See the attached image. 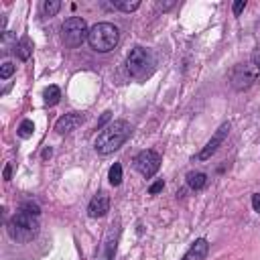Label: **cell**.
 Segmentation results:
<instances>
[{"mask_svg":"<svg viewBox=\"0 0 260 260\" xmlns=\"http://www.w3.org/2000/svg\"><path fill=\"white\" fill-rule=\"evenodd\" d=\"M130 134H132V124L130 122H126V120H114L112 124H108L100 132V136L95 138L93 148L100 154H110V152L118 150L130 138Z\"/></svg>","mask_w":260,"mask_h":260,"instance_id":"1","label":"cell"},{"mask_svg":"<svg viewBox=\"0 0 260 260\" xmlns=\"http://www.w3.org/2000/svg\"><path fill=\"white\" fill-rule=\"evenodd\" d=\"M39 215H35V213H28L26 209H22V207H18V211L8 219V223H6V230H8V236L14 240V242H18V244H26V242H30V240H35L37 238V234H39Z\"/></svg>","mask_w":260,"mask_h":260,"instance_id":"2","label":"cell"},{"mask_svg":"<svg viewBox=\"0 0 260 260\" xmlns=\"http://www.w3.org/2000/svg\"><path fill=\"white\" fill-rule=\"evenodd\" d=\"M126 67H128V73L138 79V81H144L148 79L154 69H156V59H154V53L150 49H144V47H134L126 59Z\"/></svg>","mask_w":260,"mask_h":260,"instance_id":"3","label":"cell"},{"mask_svg":"<svg viewBox=\"0 0 260 260\" xmlns=\"http://www.w3.org/2000/svg\"><path fill=\"white\" fill-rule=\"evenodd\" d=\"M120 41V32H118V26H114L112 22H98L89 28V35H87V43L93 51L98 53H108L112 51Z\"/></svg>","mask_w":260,"mask_h":260,"instance_id":"4","label":"cell"},{"mask_svg":"<svg viewBox=\"0 0 260 260\" xmlns=\"http://www.w3.org/2000/svg\"><path fill=\"white\" fill-rule=\"evenodd\" d=\"M87 35H89L87 22L81 16H71L61 26V37L67 47H79L87 39Z\"/></svg>","mask_w":260,"mask_h":260,"instance_id":"5","label":"cell"},{"mask_svg":"<svg viewBox=\"0 0 260 260\" xmlns=\"http://www.w3.org/2000/svg\"><path fill=\"white\" fill-rule=\"evenodd\" d=\"M118 238H120V217H116L108 225V230L104 234V240H102V246H100V250L95 254V260H114Z\"/></svg>","mask_w":260,"mask_h":260,"instance_id":"6","label":"cell"},{"mask_svg":"<svg viewBox=\"0 0 260 260\" xmlns=\"http://www.w3.org/2000/svg\"><path fill=\"white\" fill-rule=\"evenodd\" d=\"M134 169L146 179L154 177L158 173V169H160V154L156 150H150V148L148 150H140L134 156Z\"/></svg>","mask_w":260,"mask_h":260,"instance_id":"7","label":"cell"},{"mask_svg":"<svg viewBox=\"0 0 260 260\" xmlns=\"http://www.w3.org/2000/svg\"><path fill=\"white\" fill-rule=\"evenodd\" d=\"M254 81H256V71H254L250 65H246V63L236 65V67L232 69V73H230V83H232V87L238 89V91H244V89L252 87Z\"/></svg>","mask_w":260,"mask_h":260,"instance_id":"8","label":"cell"},{"mask_svg":"<svg viewBox=\"0 0 260 260\" xmlns=\"http://www.w3.org/2000/svg\"><path fill=\"white\" fill-rule=\"evenodd\" d=\"M230 122H223L217 130H215V134L211 136V140L201 148V152L197 154V160H207V158H211V154H215L217 152V148L223 144V140L228 138V134H230Z\"/></svg>","mask_w":260,"mask_h":260,"instance_id":"9","label":"cell"},{"mask_svg":"<svg viewBox=\"0 0 260 260\" xmlns=\"http://www.w3.org/2000/svg\"><path fill=\"white\" fill-rule=\"evenodd\" d=\"M83 114H79V112H69V114H65V116H61L59 120H57V124H55V130H57V134H69L71 130H75L79 124H83Z\"/></svg>","mask_w":260,"mask_h":260,"instance_id":"10","label":"cell"},{"mask_svg":"<svg viewBox=\"0 0 260 260\" xmlns=\"http://www.w3.org/2000/svg\"><path fill=\"white\" fill-rule=\"evenodd\" d=\"M108 211H110V197H108L104 191L95 193V195L91 197V201H89L87 215H89V217H104Z\"/></svg>","mask_w":260,"mask_h":260,"instance_id":"11","label":"cell"},{"mask_svg":"<svg viewBox=\"0 0 260 260\" xmlns=\"http://www.w3.org/2000/svg\"><path fill=\"white\" fill-rule=\"evenodd\" d=\"M207 252H209L207 240H205V238H197V240L189 246V250L185 252V256H183L181 260H205Z\"/></svg>","mask_w":260,"mask_h":260,"instance_id":"12","label":"cell"},{"mask_svg":"<svg viewBox=\"0 0 260 260\" xmlns=\"http://www.w3.org/2000/svg\"><path fill=\"white\" fill-rule=\"evenodd\" d=\"M30 53H32V43H30L26 37H22L20 41L14 43V55H16L20 61H28Z\"/></svg>","mask_w":260,"mask_h":260,"instance_id":"13","label":"cell"},{"mask_svg":"<svg viewBox=\"0 0 260 260\" xmlns=\"http://www.w3.org/2000/svg\"><path fill=\"white\" fill-rule=\"evenodd\" d=\"M187 185H189L193 191H199V189H203V187L207 185V175L201 173V171H191V173L187 175Z\"/></svg>","mask_w":260,"mask_h":260,"instance_id":"14","label":"cell"},{"mask_svg":"<svg viewBox=\"0 0 260 260\" xmlns=\"http://www.w3.org/2000/svg\"><path fill=\"white\" fill-rule=\"evenodd\" d=\"M43 98H45V104H47L49 108H53V106H57L59 100H61V89H59L57 85H49V87L43 91Z\"/></svg>","mask_w":260,"mask_h":260,"instance_id":"15","label":"cell"},{"mask_svg":"<svg viewBox=\"0 0 260 260\" xmlns=\"http://www.w3.org/2000/svg\"><path fill=\"white\" fill-rule=\"evenodd\" d=\"M108 181H110V185H114V187H118V185L122 183V165H120V162H114V165L110 167Z\"/></svg>","mask_w":260,"mask_h":260,"instance_id":"16","label":"cell"},{"mask_svg":"<svg viewBox=\"0 0 260 260\" xmlns=\"http://www.w3.org/2000/svg\"><path fill=\"white\" fill-rule=\"evenodd\" d=\"M112 6L118 8V10H122V12H132V10H136L140 6V2L138 0H132V2L130 0H114Z\"/></svg>","mask_w":260,"mask_h":260,"instance_id":"17","label":"cell"},{"mask_svg":"<svg viewBox=\"0 0 260 260\" xmlns=\"http://www.w3.org/2000/svg\"><path fill=\"white\" fill-rule=\"evenodd\" d=\"M59 8H61V2H59V0H47V2L43 4L45 16H55V14L59 12Z\"/></svg>","mask_w":260,"mask_h":260,"instance_id":"18","label":"cell"},{"mask_svg":"<svg viewBox=\"0 0 260 260\" xmlns=\"http://www.w3.org/2000/svg\"><path fill=\"white\" fill-rule=\"evenodd\" d=\"M32 132H35V124H32V120H22L20 126H18V136H20V138H28Z\"/></svg>","mask_w":260,"mask_h":260,"instance_id":"19","label":"cell"},{"mask_svg":"<svg viewBox=\"0 0 260 260\" xmlns=\"http://www.w3.org/2000/svg\"><path fill=\"white\" fill-rule=\"evenodd\" d=\"M12 73H14V65H12L10 61H4L2 67H0V77H2V79H8Z\"/></svg>","mask_w":260,"mask_h":260,"instance_id":"20","label":"cell"},{"mask_svg":"<svg viewBox=\"0 0 260 260\" xmlns=\"http://www.w3.org/2000/svg\"><path fill=\"white\" fill-rule=\"evenodd\" d=\"M246 8V0H236L234 2V6H232V12H234V16H240V12Z\"/></svg>","mask_w":260,"mask_h":260,"instance_id":"21","label":"cell"},{"mask_svg":"<svg viewBox=\"0 0 260 260\" xmlns=\"http://www.w3.org/2000/svg\"><path fill=\"white\" fill-rule=\"evenodd\" d=\"M162 187H165V183H162V179H158L156 183H152V185L148 187V193H150V195H156L158 191H162Z\"/></svg>","mask_w":260,"mask_h":260,"instance_id":"22","label":"cell"},{"mask_svg":"<svg viewBox=\"0 0 260 260\" xmlns=\"http://www.w3.org/2000/svg\"><path fill=\"white\" fill-rule=\"evenodd\" d=\"M252 63H254V67H256V71L260 73V47L252 53Z\"/></svg>","mask_w":260,"mask_h":260,"instance_id":"23","label":"cell"},{"mask_svg":"<svg viewBox=\"0 0 260 260\" xmlns=\"http://www.w3.org/2000/svg\"><path fill=\"white\" fill-rule=\"evenodd\" d=\"M110 118H112V112H104V114H102V118L98 120V128H104V124H106Z\"/></svg>","mask_w":260,"mask_h":260,"instance_id":"24","label":"cell"},{"mask_svg":"<svg viewBox=\"0 0 260 260\" xmlns=\"http://www.w3.org/2000/svg\"><path fill=\"white\" fill-rule=\"evenodd\" d=\"M252 207H254V211L260 213V193H254L252 195Z\"/></svg>","mask_w":260,"mask_h":260,"instance_id":"25","label":"cell"},{"mask_svg":"<svg viewBox=\"0 0 260 260\" xmlns=\"http://www.w3.org/2000/svg\"><path fill=\"white\" fill-rule=\"evenodd\" d=\"M173 6H175L173 0H171V2H158V8H160V10H169V8H173Z\"/></svg>","mask_w":260,"mask_h":260,"instance_id":"26","label":"cell"},{"mask_svg":"<svg viewBox=\"0 0 260 260\" xmlns=\"http://www.w3.org/2000/svg\"><path fill=\"white\" fill-rule=\"evenodd\" d=\"M10 175H12V165L8 162V165L4 167V179H6V181H10Z\"/></svg>","mask_w":260,"mask_h":260,"instance_id":"27","label":"cell"},{"mask_svg":"<svg viewBox=\"0 0 260 260\" xmlns=\"http://www.w3.org/2000/svg\"><path fill=\"white\" fill-rule=\"evenodd\" d=\"M49 156H51V148H45L43 150V158H49Z\"/></svg>","mask_w":260,"mask_h":260,"instance_id":"28","label":"cell"}]
</instances>
